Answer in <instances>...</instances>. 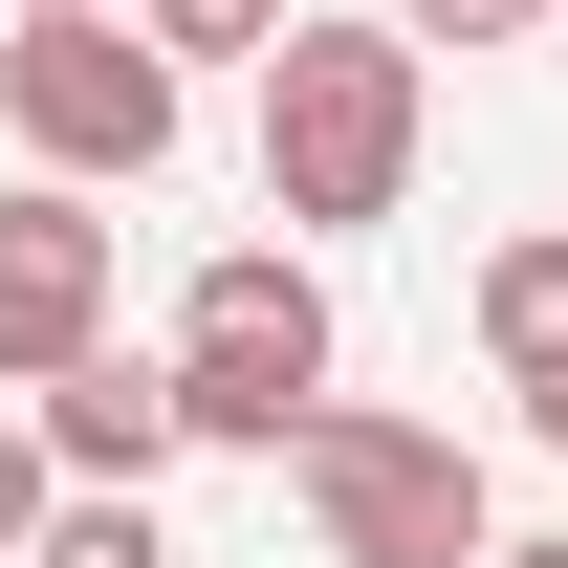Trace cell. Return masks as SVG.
I'll use <instances>...</instances> for the list:
<instances>
[{
    "instance_id": "cell-1",
    "label": "cell",
    "mask_w": 568,
    "mask_h": 568,
    "mask_svg": "<svg viewBox=\"0 0 568 568\" xmlns=\"http://www.w3.org/2000/svg\"><path fill=\"white\" fill-rule=\"evenodd\" d=\"M416 153H437V67L394 44V22H284V44H263V219H284V241L394 219Z\"/></svg>"
},
{
    "instance_id": "cell-2",
    "label": "cell",
    "mask_w": 568,
    "mask_h": 568,
    "mask_svg": "<svg viewBox=\"0 0 568 568\" xmlns=\"http://www.w3.org/2000/svg\"><path fill=\"white\" fill-rule=\"evenodd\" d=\"M328 351H351V328H328V263H306V241H219V263L175 284V328H153L197 459H284L306 394H328Z\"/></svg>"
},
{
    "instance_id": "cell-3",
    "label": "cell",
    "mask_w": 568,
    "mask_h": 568,
    "mask_svg": "<svg viewBox=\"0 0 568 568\" xmlns=\"http://www.w3.org/2000/svg\"><path fill=\"white\" fill-rule=\"evenodd\" d=\"M284 503H306V547H328V568H481V547H503L481 437L372 416V394H306V437H284Z\"/></svg>"
},
{
    "instance_id": "cell-4",
    "label": "cell",
    "mask_w": 568,
    "mask_h": 568,
    "mask_svg": "<svg viewBox=\"0 0 568 568\" xmlns=\"http://www.w3.org/2000/svg\"><path fill=\"white\" fill-rule=\"evenodd\" d=\"M175 110H197V88L132 44V0H110V22H0V132L44 153L67 197H132V175H175Z\"/></svg>"
},
{
    "instance_id": "cell-5",
    "label": "cell",
    "mask_w": 568,
    "mask_h": 568,
    "mask_svg": "<svg viewBox=\"0 0 568 568\" xmlns=\"http://www.w3.org/2000/svg\"><path fill=\"white\" fill-rule=\"evenodd\" d=\"M67 351H110V197L22 175L0 197V394H44Z\"/></svg>"
},
{
    "instance_id": "cell-6",
    "label": "cell",
    "mask_w": 568,
    "mask_h": 568,
    "mask_svg": "<svg viewBox=\"0 0 568 568\" xmlns=\"http://www.w3.org/2000/svg\"><path fill=\"white\" fill-rule=\"evenodd\" d=\"M22 437H44V481H110V503H153L197 437H175V372L153 351H67L44 394H22Z\"/></svg>"
},
{
    "instance_id": "cell-7",
    "label": "cell",
    "mask_w": 568,
    "mask_h": 568,
    "mask_svg": "<svg viewBox=\"0 0 568 568\" xmlns=\"http://www.w3.org/2000/svg\"><path fill=\"white\" fill-rule=\"evenodd\" d=\"M481 372L503 394H568V219H525V241L481 263Z\"/></svg>"
},
{
    "instance_id": "cell-8",
    "label": "cell",
    "mask_w": 568,
    "mask_h": 568,
    "mask_svg": "<svg viewBox=\"0 0 568 568\" xmlns=\"http://www.w3.org/2000/svg\"><path fill=\"white\" fill-rule=\"evenodd\" d=\"M284 22H306V0H132V44H153L175 88H197V67H263Z\"/></svg>"
},
{
    "instance_id": "cell-9",
    "label": "cell",
    "mask_w": 568,
    "mask_h": 568,
    "mask_svg": "<svg viewBox=\"0 0 568 568\" xmlns=\"http://www.w3.org/2000/svg\"><path fill=\"white\" fill-rule=\"evenodd\" d=\"M22 568H175V525H153V503H110V481H67L44 525H22Z\"/></svg>"
},
{
    "instance_id": "cell-10",
    "label": "cell",
    "mask_w": 568,
    "mask_h": 568,
    "mask_svg": "<svg viewBox=\"0 0 568 568\" xmlns=\"http://www.w3.org/2000/svg\"><path fill=\"white\" fill-rule=\"evenodd\" d=\"M372 22H394L416 67H437V44H547V0H372Z\"/></svg>"
},
{
    "instance_id": "cell-11",
    "label": "cell",
    "mask_w": 568,
    "mask_h": 568,
    "mask_svg": "<svg viewBox=\"0 0 568 568\" xmlns=\"http://www.w3.org/2000/svg\"><path fill=\"white\" fill-rule=\"evenodd\" d=\"M44 503H67V481H44V437L0 416V568H22V525H44Z\"/></svg>"
},
{
    "instance_id": "cell-12",
    "label": "cell",
    "mask_w": 568,
    "mask_h": 568,
    "mask_svg": "<svg viewBox=\"0 0 568 568\" xmlns=\"http://www.w3.org/2000/svg\"><path fill=\"white\" fill-rule=\"evenodd\" d=\"M0 22H110V0H0Z\"/></svg>"
},
{
    "instance_id": "cell-13",
    "label": "cell",
    "mask_w": 568,
    "mask_h": 568,
    "mask_svg": "<svg viewBox=\"0 0 568 568\" xmlns=\"http://www.w3.org/2000/svg\"><path fill=\"white\" fill-rule=\"evenodd\" d=\"M481 568H568V547H481Z\"/></svg>"
},
{
    "instance_id": "cell-14",
    "label": "cell",
    "mask_w": 568,
    "mask_h": 568,
    "mask_svg": "<svg viewBox=\"0 0 568 568\" xmlns=\"http://www.w3.org/2000/svg\"><path fill=\"white\" fill-rule=\"evenodd\" d=\"M525 416H547V437H568V394H525Z\"/></svg>"
},
{
    "instance_id": "cell-15",
    "label": "cell",
    "mask_w": 568,
    "mask_h": 568,
    "mask_svg": "<svg viewBox=\"0 0 568 568\" xmlns=\"http://www.w3.org/2000/svg\"><path fill=\"white\" fill-rule=\"evenodd\" d=\"M547 44H568V0H547Z\"/></svg>"
}]
</instances>
